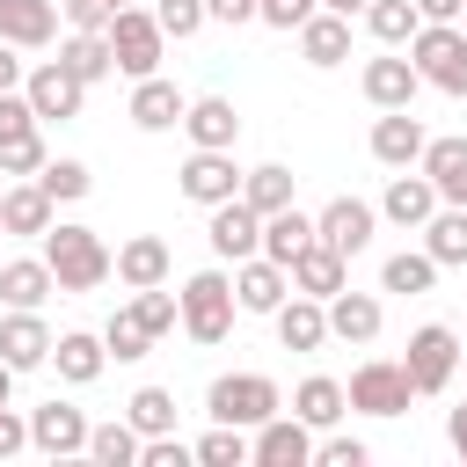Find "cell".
<instances>
[{
	"mask_svg": "<svg viewBox=\"0 0 467 467\" xmlns=\"http://www.w3.org/2000/svg\"><path fill=\"white\" fill-rule=\"evenodd\" d=\"M36 182H44V197H51V204H80V197L95 190L88 161H44V168H36Z\"/></svg>",
	"mask_w": 467,
	"mask_h": 467,
	"instance_id": "cell-41",
	"label": "cell"
},
{
	"mask_svg": "<svg viewBox=\"0 0 467 467\" xmlns=\"http://www.w3.org/2000/svg\"><path fill=\"white\" fill-rule=\"evenodd\" d=\"M285 277H292V292H306V299H336V292L350 285V255H336L328 241H306V248L285 263Z\"/></svg>",
	"mask_w": 467,
	"mask_h": 467,
	"instance_id": "cell-13",
	"label": "cell"
},
{
	"mask_svg": "<svg viewBox=\"0 0 467 467\" xmlns=\"http://www.w3.org/2000/svg\"><path fill=\"white\" fill-rule=\"evenodd\" d=\"M153 22H161V36H175V44H182V36H197L212 15H204V0H161V7H153Z\"/></svg>",
	"mask_w": 467,
	"mask_h": 467,
	"instance_id": "cell-44",
	"label": "cell"
},
{
	"mask_svg": "<svg viewBox=\"0 0 467 467\" xmlns=\"http://www.w3.org/2000/svg\"><path fill=\"white\" fill-rule=\"evenodd\" d=\"M51 197H44V182L36 175H22V182H7L0 190V234H36L44 241V226H51Z\"/></svg>",
	"mask_w": 467,
	"mask_h": 467,
	"instance_id": "cell-22",
	"label": "cell"
},
{
	"mask_svg": "<svg viewBox=\"0 0 467 467\" xmlns=\"http://www.w3.org/2000/svg\"><path fill=\"white\" fill-rule=\"evenodd\" d=\"M58 15H66L73 29H109V7H102V0H58Z\"/></svg>",
	"mask_w": 467,
	"mask_h": 467,
	"instance_id": "cell-49",
	"label": "cell"
},
{
	"mask_svg": "<svg viewBox=\"0 0 467 467\" xmlns=\"http://www.w3.org/2000/svg\"><path fill=\"white\" fill-rule=\"evenodd\" d=\"M139 445H146V438H139L124 416H117V423H88V452H95L102 467H139Z\"/></svg>",
	"mask_w": 467,
	"mask_h": 467,
	"instance_id": "cell-37",
	"label": "cell"
},
{
	"mask_svg": "<svg viewBox=\"0 0 467 467\" xmlns=\"http://www.w3.org/2000/svg\"><path fill=\"white\" fill-rule=\"evenodd\" d=\"M51 365H58V379H66V387H95V379H102V365H109V350H102V336L73 328V336H51Z\"/></svg>",
	"mask_w": 467,
	"mask_h": 467,
	"instance_id": "cell-23",
	"label": "cell"
},
{
	"mask_svg": "<svg viewBox=\"0 0 467 467\" xmlns=\"http://www.w3.org/2000/svg\"><path fill=\"white\" fill-rule=\"evenodd\" d=\"M314 7H321V0H255V22H270V29H299Z\"/></svg>",
	"mask_w": 467,
	"mask_h": 467,
	"instance_id": "cell-47",
	"label": "cell"
},
{
	"mask_svg": "<svg viewBox=\"0 0 467 467\" xmlns=\"http://www.w3.org/2000/svg\"><path fill=\"white\" fill-rule=\"evenodd\" d=\"M277 409H285V394H277V379H263V372H219L212 394H204V416H212V423H241V431H255V423L277 416Z\"/></svg>",
	"mask_w": 467,
	"mask_h": 467,
	"instance_id": "cell-4",
	"label": "cell"
},
{
	"mask_svg": "<svg viewBox=\"0 0 467 467\" xmlns=\"http://www.w3.org/2000/svg\"><path fill=\"white\" fill-rule=\"evenodd\" d=\"M204 241H212V255H219V263L263 255V212H255V204H241V197L212 204V226H204Z\"/></svg>",
	"mask_w": 467,
	"mask_h": 467,
	"instance_id": "cell-10",
	"label": "cell"
},
{
	"mask_svg": "<svg viewBox=\"0 0 467 467\" xmlns=\"http://www.w3.org/2000/svg\"><path fill=\"white\" fill-rule=\"evenodd\" d=\"M445 438H452V452H460V460H467V401H460V409H452V416H445Z\"/></svg>",
	"mask_w": 467,
	"mask_h": 467,
	"instance_id": "cell-54",
	"label": "cell"
},
{
	"mask_svg": "<svg viewBox=\"0 0 467 467\" xmlns=\"http://www.w3.org/2000/svg\"><path fill=\"white\" fill-rule=\"evenodd\" d=\"M460 7H467V0H416L423 22H460Z\"/></svg>",
	"mask_w": 467,
	"mask_h": 467,
	"instance_id": "cell-52",
	"label": "cell"
},
{
	"mask_svg": "<svg viewBox=\"0 0 467 467\" xmlns=\"http://www.w3.org/2000/svg\"><path fill=\"white\" fill-rule=\"evenodd\" d=\"M212 22H255V0H204Z\"/></svg>",
	"mask_w": 467,
	"mask_h": 467,
	"instance_id": "cell-51",
	"label": "cell"
},
{
	"mask_svg": "<svg viewBox=\"0 0 467 467\" xmlns=\"http://www.w3.org/2000/svg\"><path fill=\"white\" fill-rule=\"evenodd\" d=\"M379 321H387V314H379L372 292H350V285H343V292L328 299V336H336V343H372Z\"/></svg>",
	"mask_w": 467,
	"mask_h": 467,
	"instance_id": "cell-26",
	"label": "cell"
},
{
	"mask_svg": "<svg viewBox=\"0 0 467 467\" xmlns=\"http://www.w3.org/2000/svg\"><path fill=\"white\" fill-rule=\"evenodd\" d=\"M423 124H416V109H387L379 124H372V161L379 168H416L423 161Z\"/></svg>",
	"mask_w": 467,
	"mask_h": 467,
	"instance_id": "cell-19",
	"label": "cell"
},
{
	"mask_svg": "<svg viewBox=\"0 0 467 467\" xmlns=\"http://www.w3.org/2000/svg\"><path fill=\"white\" fill-rule=\"evenodd\" d=\"M58 66H66L73 80H88V88L117 73V58H109V36H102V29H73V36L58 44Z\"/></svg>",
	"mask_w": 467,
	"mask_h": 467,
	"instance_id": "cell-29",
	"label": "cell"
},
{
	"mask_svg": "<svg viewBox=\"0 0 467 467\" xmlns=\"http://www.w3.org/2000/svg\"><path fill=\"white\" fill-rule=\"evenodd\" d=\"M22 95H29L36 124H44V117H58V124H66V117H80V102H88V80H73L58 58H44L36 73H22Z\"/></svg>",
	"mask_w": 467,
	"mask_h": 467,
	"instance_id": "cell-11",
	"label": "cell"
},
{
	"mask_svg": "<svg viewBox=\"0 0 467 467\" xmlns=\"http://www.w3.org/2000/svg\"><path fill=\"white\" fill-rule=\"evenodd\" d=\"M102 350H109L117 365H131V358H146V350H153V328H146L131 306H117V314H109V328H102Z\"/></svg>",
	"mask_w": 467,
	"mask_h": 467,
	"instance_id": "cell-40",
	"label": "cell"
},
{
	"mask_svg": "<svg viewBox=\"0 0 467 467\" xmlns=\"http://www.w3.org/2000/svg\"><path fill=\"white\" fill-rule=\"evenodd\" d=\"M401 372H409V387H416V394H445V387H452V372H460V336H452L445 321H423V328L409 336Z\"/></svg>",
	"mask_w": 467,
	"mask_h": 467,
	"instance_id": "cell-6",
	"label": "cell"
},
{
	"mask_svg": "<svg viewBox=\"0 0 467 467\" xmlns=\"http://www.w3.org/2000/svg\"><path fill=\"white\" fill-rule=\"evenodd\" d=\"M270 321H277V343H285V350H321V343H328V299L285 292V306H277Z\"/></svg>",
	"mask_w": 467,
	"mask_h": 467,
	"instance_id": "cell-20",
	"label": "cell"
},
{
	"mask_svg": "<svg viewBox=\"0 0 467 467\" xmlns=\"http://www.w3.org/2000/svg\"><path fill=\"white\" fill-rule=\"evenodd\" d=\"M58 36V0H0V44L44 51Z\"/></svg>",
	"mask_w": 467,
	"mask_h": 467,
	"instance_id": "cell-17",
	"label": "cell"
},
{
	"mask_svg": "<svg viewBox=\"0 0 467 467\" xmlns=\"http://www.w3.org/2000/svg\"><path fill=\"white\" fill-rule=\"evenodd\" d=\"M460 29H467V7H460Z\"/></svg>",
	"mask_w": 467,
	"mask_h": 467,
	"instance_id": "cell-58",
	"label": "cell"
},
{
	"mask_svg": "<svg viewBox=\"0 0 467 467\" xmlns=\"http://www.w3.org/2000/svg\"><path fill=\"white\" fill-rule=\"evenodd\" d=\"M44 263H51V277H58V292H95L102 277H109V248H102V234L95 226H44Z\"/></svg>",
	"mask_w": 467,
	"mask_h": 467,
	"instance_id": "cell-1",
	"label": "cell"
},
{
	"mask_svg": "<svg viewBox=\"0 0 467 467\" xmlns=\"http://www.w3.org/2000/svg\"><path fill=\"white\" fill-rule=\"evenodd\" d=\"M343 401H350V409H365V416H401V409L416 401V387H409V372H401V365H387V358H365V365L350 372Z\"/></svg>",
	"mask_w": 467,
	"mask_h": 467,
	"instance_id": "cell-7",
	"label": "cell"
},
{
	"mask_svg": "<svg viewBox=\"0 0 467 467\" xmlns=\"http://www.w3.org/2000/svg\"><path fill=\"white\" fill-rule=\"evenodd\" d=\"M248 460H255V467H306V460H314V423H299V416H263Z\"/></svg>",
	"mask_w": 467,
	"mask_h": 467,
	"instance_id": "cell-12",
	"label": "cell"
},
{
	"mask_svg": "<svg viewBox=\"0 0 467 467\" xmlns=\"http://www.w3.org/2000/svg\"><path fill=\"white\" fill-rule=\"evenodd\" d=\"M7 394H15V365L0 358V401H7Z\"/></svg>",
	"mask_w": 467,
	"mask_h": 467,
	"instance_id": "cell-56",
	"label": "cell"
},
{
	"mask_svg": "<svg viewBox=\"0 0 467 467\" xmlns=\"http://www.w3.org/2000/svg\"><path fill=\"white\" fill-rule=\"evenodd\" d=\"M379 285H387V292H409V299H416V292H431V285H438V263H431L423 248H401V255H387Z\"/></svg>",
	"mask_w": 467,
	"mask_h": 467,
	"instance_id": "cell-39",
	"label": "cell"
},
{
	"mask_svg": "<svg viewBox=\"0 0 467 467\" xmlns=\"http://www.w3.org/2000/svg\"><path fill=\"white\" fill-rule=\"evenodd\" d=\"M292 190H299V175H292L285 161H263V168H248V175H241V204H255L263 219H270V212H285V204H292Z\"/></svg>",
	"mask_w": 467,
	"mask_h": 467,
	"instance_id": "cell-32",
	"label": "cell"
},
{
	"mask_svg": "<svg viewBox=\"0 0 467 467\" xmlns=\"http://www.w3.org/2000/svg\"><path fill=\"white\" fill-rule=\"evenodd\" d=\"M423 175L438 204H467V139H423Z\"/></svg>",
	"mask_w": 467,
	"mask_h": 467,
	"instance_id": "cell-24",
	"label": "cell"
},
{
	"mask_svg": "<svg viewBox=\"0 0 467 467\" xmlns=\"http://www.w3.org/2000/svg\"><path fill=\"white\" fill-rule=\"evenodd\" d=\"M372 226H379V212H372L365 197H328V204L314 212V241H328L336 255H365V248H372Z\"/></svg>",
	"mask_w": 467,
	"mask_h": 467,
	"instance_id": "cell-9",
	"label": "cell"
},
{
	"mask_svg": "<svg viewBox=\"0 0 467 467\" xmlns=\"http://www.w3.org/2000/svg\"><path fill=\"white\" fill-rule=\"evenodd\" d=\"M124 423H131L139 438H161V431H175V394H168V387H139V394L124 401Z\"/></svg>",
	"mask_w": 467,
	"mask_h": 467,
	"instance_id": "cell-36",
	"label": "cell"
},
{
	"mask_svg": "<svg viewBox=\"0 0 467 467\" xmlns=\"http://www.w3.org/2000/svg\"><path fill=\"white\" fill-rule=\"evenodd\" d=\"M416 22H423V15H416V0H365V29H372L387 51H394V44H409V36H416Z\"/></svg>",
	"mask_w": 467,
	"mask_h": 467,
	"instance_id": "cell-38",
	"label": "cell"
},
{
	"mask_svg": "<svg viewBox=\"0 0 467 467\" xmlns=\"http://www.w3.org/2000/svg\"><path fill=\"white\" fill-rule=\"evenodd\" d=\"M22 131H36V109H29L22 88H7L0 95V139H22Z\"/></svg>",
	"mask_w": 467,
	"mask_h": 467,
	"instance_id": "cell-46",
	"label": "cell"
},
{
	"mask_svg": "<svg viewBox=\"0 0 467 467\" xmlns=\"http://www.w3.org/2000/svg\"><path fill=\"white\" fill-rule=\"evenodd\" d=\"M102 7H109V15H117V7H131V0H102Z\"/></svg>",
	"mask_w": 467,
	"mask_h": 467,
	"instance_id": "cell-57",
	"label": "cell"
},
{
	"mask_svg": "<svg viewBox=\"0 0 467 467\" xmlns=\"http://www.w3.org/2000/svg\"><path fill=\"white\" fill-rule=\"evenodd\" d=\"M109 58H117V73H131V80H146V73H161V22L146 15V7H117L109 15Z\"/></svg>",
	"mask_w": 467,
	"mask_h": 467,
	"instance_id": "cell-5",
	"label": "cell"
},
{
	"mask_svg": "<svg viewBox=\"0 0 467 467\" xmlns=\"http://www.w3.org/2000/svg\"><path fill=\"white\" fill-rule=\"evenodd\" d=\"M190 452H197L204 467H248V438H241V423H212Z\"/></svg>",
	"mask_w": 467,
	"mask_h": 467,
	"instance_id": "cell-42",
	"label": "cell"
},
{
	"mask_svg": "<svg viewBox=\"0 0 467 467\" xmlns=\"http://www.w3.org/2000/svg\"><path fill=\"white\" fill-rule=\"evenodd\" d=\"M343 409H350V401H343V379H328V372L299 379V394H292V416H299V423H314V431H328Z\"/></svg>",
	"mask_w": 467,
	"mask_h": 467,
	"instance_id": "cell-34",
	"label": "cell"
},
{
	"mask_svg": "<svg viewBox=\"0 0 467 467\" xmlns=\"http://www.w3.org/2000/svg\"><path fill=\"white\" fill-rule=\"evenodd\" d=\"M131 292H146V285H168V241L161 234H139V241H124L117 248V263H109Z\"/></svg>",
	"mask_w": 467,
	"mask_h": 467,
	"instance_id": "cell-28",
	"label": "cell"
},
{
	"mask_svg": "<svg viewBox=\"0 0 467 467\" xmlns=\"http://www.w3.org/2000/svg\"><path fill=\"white\" fill-rule=\"evenodd\" d=\"M182 109H190V95H182L175 80H161V73H146V80L131 88V124H139V131H175Z\"/></svg>",
	"mask_w": 467,
	"mask_h": 467,
	"instance_id": "cell-21",
	"label": "cell"
},
{
	"mask_svg": "<svg viewBox=\"0 0 467 467\" xmlns=\"http://www.w3.org/2000/svg\"><path fill=\"white\" fill-rule=\"evenodd\" d=\"M51 153H44V131H22V139H0V175H36Z\"/></svg>",
	"mask_w": 467,
	"mask_h": 467,
	"instance_id": "cell-43",
	"label": "cell"
},
{
	"mask_svg": "<svg viewBox=\"0 0 467 467\" xmlns=\"http://www.w3.org/2000/svg\"><path fill=\"white\" fill-rule=\"evenodd\" d=\"M51 292H58V277H51V263H44V255L0 263V299H7V306H44Z\"/></svg>",
	"mask_w": 467,
	"mask_h": 467,
	"instance_id": "cell-30",
	"label": "cell"
},
{
	"mask_svg": "<svg viewBox=\"0 0 467 467\" xmlns=\"http://www.w3.org/2000/svg\"><path fill=\"white\" fill-rule=\"evenodd\" d=\"M182 197L190 204H226V197H241V168H234V146H197L190 161H182Z\"/></svg>",
	"mask_w": 467,
	"mask_h": 467,
	"instance_id": "cell-8",
	"label": "cell"
},
{
	"mask_svg": "<svg viewBox=\"0 0 467 467\" xmlns=\"http://www.w3.org/2000/svg\"><path fill=\"white\" fill-rule=\"evenodd\" d=\"M299 58H306V66H343V58H350V22L328 15V7H314V15L299 22Z\"/></svg>",
	"mask_w": 467,
	"mask_h": 467,
	"instance_id": "cell-25",
	"label": "cell"
},
{
	"mask_svg": "<svg viewBox=\"0 0 467 467\" xmlns=\"http://www.w3.org/2000/svg\"><path fill=\"white\" fill-rule=\"evenodd\" d=\"M409 66L423 73V88L467 95V29H460V22H416V36H409Z\"/></svg>",
	"mask_w": 467,
	"mask_h": 467,
	"instance_id": "cell-2",
	"label": "cell"
},
{
	"mask_svg": "<svg viewBox=\"0 0 467 467\" xmlns=\"http://www.w3.org/2000/svg\"><path fill=\"white\" fill-rule=\"evenodd\" d=\"M379 212H387L394 226H423V219L438 212V190H431V175H394V182H387V197H379Z\"/></svg>",
	"mask_w": 467,
	"mask_h": 467,
	"instance_id": "cell-33",
	"label": "cell"
},
{
	"mask_svg": "<svg viewBox=\"0 0 467 467\" xmlns=\"http://www.w3.org/2000/svg\"><path fill=\"white\" fill-rule=\"evenodd\" d=\"M460 365H467V350H460Z\"/></svg>",
	"mask_w": 467,
	"mask_h": 467,
	"instance_id": "cell-59",
	"label": "cell"
},
{
	"mask_svg": "<svg viewBox=\"0 0 467 467\" xmlns=\"http://www.w3.org/2000/svg\"><path fill=\"white\" fill-rule=\"evenodd\" d=\"M7 88H22V58H15V44H0V95Z\"/></svg>",
	"mask_w": 467,
	"mask_h": 467,
	"instance_id": "cell-53",
	"label": "cell"
},
{
	"mask_svg": "<svg viewBox=\"0 0 467 467\" xmlns=\"http://www.w3.org/2000/svg\"><path fill=\"white\" fill-rule=\"evenodd\" d=\"M306 241H314V219H306L299 204H285V212L263 219V255H270V263H292Z\"/></svg>",
	"mask_w": 467,
	"mask_h": 467,
	"instance_id": "cell-35",
	"label": "cell"
},
{
	"mask_svg": "<svg viewBox=\"0 0 467 467\" xmlns=\"http://www.w3.org/2000/svg\"><path fill=\"white\" fill-rule=\"evenodd\" d=\"M175 306H182V328H190V343H226V328H234V277L226 270H197L182 292H175Z\"/></svg>",
	"mask_w": 467,
	"mask_h": 467,
	"instance_id": "cell-3",
	"label": "cell"
},
{
	"mask_svg": "<svg viewBox=\"0 0 467 467\" xmlns=\"http://www.w3.org/2000/svg\"><path fill=\"white\" fill-rule=\"evenodd\" d=\"M182 131H190V146H234V139H241V117H234L226 95H197V102L182 109Z\"/></svg>",
	"mask_w": 467,
	"mask_h": 467,
	"instance_id": "cell-27",
	"label": "cell"
},
{
	"mask_svg": "<svg viewBox=\"0 0 467 467\" xmlns=\"http://www.w3.org/2000/svg\"><path fill=\"white\" fill-rule=\"evenodd\" d=\"M285 292H292L285 263H270V255H241V263H234V306H241V314H277Z\"/></svg>",
	"mask_w": 467,
	"mask_h": 467,
	"instance_id": "cell-14",
	"label": "cell"
},
{
	"mask_svg": "<svg viewBox=\"0 0 467 467\" xmlns=\"http://www.w3.org/2000/svg\"><path fill=\"white\" fill-rule=\"evenodd\" d=\"M314 460H321V467H365L372 452H365L358 438H328V445H314Z\"/></svg>",
	"mask_w": 467,
	"mask_h": 467,
	"instance_id": "cell-48",
	"label": "cell"
},
{
	"mask_svg": "<svg viewBox=\"0 0 467 467\" xmlns=\"http://www.w3.org/2000/svg\"><path fill=\"white\" fill-rule=\"evenodd\" d=\"M416 88H423V73L409 66V58H365V102L372 109H416Z\"/></svg>",
	"mask_w": 467,
	"mask_h": 467,
	"instance_id": "cell-18",
	"label": "cell"
},
{
	"mask_svg": "<svg viewBox=\"0 0 467 467\" xmlns=\"http://www.w3.org/2000/svg\"><path fill=\"white\" fill-rule=\"evenodd\" d=\"M29 445H36V452H51V460L88 452V416H80L73 401H44V409L29 416Z\"/></svg>",
	"mask_w": 467,
	"mask_h": 467,
	"instance_id": "cell-16",
	"label": "cell"
},
{
	"mask_svg": "<svg viewBox=\"0 0 467 467\" xmlns=\"http://www.w3.org/2000/svg\"><path fill=\"white\" fill-rule=\"evenodd\" d=\"M131 314H139V321H146L153 336H168V328L182 321V306H175V292H161V285H146V292L131 299Z\"/></svg>",
	"mask_w": 467,
	"mask_h": 467,
	"instance_id": "cell-45",
	"label": "cell"
},
{
	"mask_svg": "<svg viewBox=\"0 0 467 467\" xmlns=\"http://www.w3.org/2000/svg\"><path fill=\"white\" fill-rule=\"evenodd\" d=\"M321 7H328V15H343V22H350V15H365V0H321Z\"/></svg>",
	"mask_w": 467,
	"mask_h": 467,
	"instance_id": "cell-55",
	"label": "cell"
},
{
	"mask_svg": "<svg viewBox=\"0 0 467 467\" xmlns=\"http://www.w3.org/2000/svg\"><path fill=\"white\" fill-rule=\"evenodd\" d=\"M0 358H7L15 372L51 365V328H44L36 306H7V314H0Z\"/></svg>",
	"mask_w": 467,
	"mask_h": 467,
	"instance_id": "cell-15",
	"label": "cell"
},
{
	"mask_svg": "<svg viewBox=\"0 0 467 467\" xmlns=\"http://www.w3.org/2000/svg\"><path fill=\"white\" fill-rule=\"evenodd\" d=\"M423 255H431L438 270L467 263V204H445V212H431V219H423Z\"/></svg>",
	"mask_w": 467,
	"mask_h": 467,
	"instance_id": "cell-31",
	"label": "cell"
},
{
	"mask_svg": "<svg viewBox=\"0 0 467 467\" xmlns=\"http://www.w3.org/2000/svg\"><path fill=\"white\" fill-rule=\"evenodd\" d=\"M22 445H29V423H22V416H15L7 401H0V460H15Z\"/></svg>",
	"mask_w": 467,
	"mask_h": 467,
	"instance_id": "cell-50",
	"label": "cell"
}]
</instances>
